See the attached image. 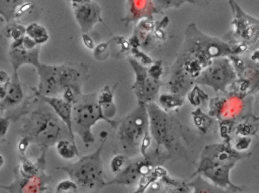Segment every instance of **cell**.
I'll list each match as a JSON object with an SVG mask.
<instances>
[{"mask_svg":"<svg viewBox=\"0 0 259 193\" xmlns=\"http://www.w3.org/2000/svg\"><path fill=\"white\" fill-rule=\"evenodd\" d=\"M35 99L36 106L24 114L25 117L20 133L30 144L34 143L40 146L45 153L48 148L54 146L62 139L66 127L49 105Z\"/></svg>","mask_w":259,"mask_h":193,"instance_id":"obj_1","label":"cell"},{"mask_svg":"<svg viewBox=\"0 0 259 193\" xmlns=\"http://www.w3.org/2000/svg\"><path fill=\"white\" fill-rule=\"evenodd\" d=\"M117 138L123 154L128 158L148 154L151 143L149 132V118L146 105L138 103L137 106L119 121Z\"/></svg>","mask_w":259,"mask_h":193,"instance_id":"obj_2","label":"cell"},{"mask_svg":"<svg viewBox=\"0 0 259 193\" xmlns=\"http://www.w3.org/2000/svg\"><path fill=\"white\" fill-rule=\"evenodd\" d=\"M36 69L39 82L37 88H32L34 93L45 96H60L65 89L82 90L84 75L78 68L40 62Z\"/></svg>","mask_w":259,"mask_h":193,"instance_id":"obj_3","label":"cell"},{"mask_svg":"<svg viewBox=\"0 0 259 193\" xmlns=\"http://www.w3.org/2000/svg\"><path fill=\"white\" fill-rule=\"evenodd\" d=\"M101 140V144L92 153L81 157L75 163L60 167L78 188L93 190L106 187L102 152L107 138Z\"/></svg>","mask_w":259,"mask_h":193,"instance_id":"obj_4","label":"cell"},{"mask_svg":"<svg viewBox=\"0 0 259 193\" xmlns=\"http://www.w3.org/2000/svg\"><path fill=\"white\" fill-rule=\"evenodd\" d=\"M149 118V132L151 138L156 142L155 149L160 150L163 147L166 149L169 156L172 154L180 152L183 146L180 140V127L177 120L163 111L154 102L146 105Z\"/></svg>","mask_w":259,"mask_h":193,"instance_id":"obj_5","label":"cell"},{"mask_svg":"<svg viewBox=\"0 0 259 193\" xmlns=\"http://www.w3.org/2000/svg\"><path fill=\"white\" fill-rule=\"evenodd\" d=\"M108 123L112 128H117L119 121L110 120L103 114L97 102V95H83L73 105L72 110V130L81 139L85 146L94 143L95 137L92 133L94 126L101 121Z\"/></svg>","mask_w":259,"mask_h":193,"instance_id":"obj_6","label":"cell"},{"mask_svg":"<svg viewBox=\"0 0 259 193\" xmlns=\"http://www.w3.org/2000/svg\"><path fill=\"white\" fill-rule=\"evenodd\" d=\"M233 52L229 45L214 37L206 35L191 24L186 30L184 52L182 56L196 61L203 68L217 57L227 56Z\"/></svg>","mask_w":259,"mask_h":193,"instance_id":"obj_7","label":"cell"},{"mask_svg":"<svg viewBox=\"0 0 259 193\" xmlns=\"http://www.w3.org/2000/svg\"><path fill=\"white\" fill-rule=\"evenodd\" d=\"M236 69L227 56L213 58L201 71L195 84L206 86L213 89L215 93H225L227 87L236 81Z\"/></svg>","mask_w":259,"mask_h":193,"instance_id":"obj_8","label":"cell"},{"mask_svg":"<svg viewBox=\"0 0 259 193\" xmlns=\"http://www.w3.org/2000/svg\"><path fill=\"white\" fill-rule=\"evenodd\" d=\"M169 155L162 153L161 150L155 149L154 152H148L143 158L127 164L125 168L111 180L106 182L105 186L109 185H132L138 182L142 176L149 173L156 166L161 165L168 158Z\"/></svg>","mask_w":259,"mask_h":193,"instance_id":"obj_9","label":"cell"},{"mask_svg":"<svg viewBox=\"0 0 259 193\" xmlns=\"http://www.w3.org/2000/svg\"><path fill=\"white\" fill-rule=\"evenodd\" d=\"M251 154L235 150L230 143H213L204 146L200 156L199 165L192 175L201 174L202 172L224 164H236L242 158H248Z\"/></svg>","mask_w":259,"mask_h":193,"instance_id":"obj_10","label":"cell"},{"mask_svg":"<svg viewBox=\"0 0 259 193\" xmlns=\"http://www.w3.org/2000/svg\"><path fill=\"white\" fill-rule=\"evenodd\" d=\"M130 66L134 72L135 81L132 90L134 92L138 103L148 105L154 102L159 96L161 83L151 76L148 68L137 60L130 59Z\"/></svg>","mask_w":259,"mask_h":193,"instance_id":"obj_11","label":"cell"},{"mask_svg":"<svg viewBox=\"0 0 259 193\" xmlns=\"http://www.w3.org/2000/svg\"><path fill=\"white\" fill-rule=\"evenodd\" d=\"M74 17L82 34H89L95 25L102 22V10L94 0H84L79 4H72Z\"/></svg>","mask_w":259,"mask_h":193,"instance_id":"obj_12","label":"cell"},{"mask_svg":"<svg viewBox=\"0 0 259 193\" xmlns=\"http://www.w3.org/2000/svg\"><path fill=\"white\" fill-rule=\"evenodd\" d=\"M40 51L41 46L32 49H28L22 44V40L11 43L9 50V58L13 72H19L20 68L24 66H32L37 68L40 63Z\"/></svg>","mask_w":259,"mask_h":193,"instance_id":"obj_13","label":"cell"},{"mask_svg":"<svg viewBox=\"0 0 259 193\" xmlns=\"http://www.w3.org/2000/svg\"><path fill=\"white\" fill-rule=\"evenodd\" d=\"M15 173L14 181L7 185L6 190L9 193H45L46 191L50 177L45 174V171L31 177H24L17 170Z\"/></svg>","mask_w":259,"mask_h":193,"instance_id":"obj_14","label":"cell"},{"mask_svg":"<svg viewBox=\"0 0 259 193\" xmlns=\"http://www.w3.org/2000/svg\"><path fill=\"white\" fill-rule=\"evenodd\" d=\"M34 96L51 107L60 120L64 123L69 132V137L75 143V134L72 130V110L73 105L60 96H45L34 93Z\"/></svg>","mask_w":259,"mask_h":193,"instance_id":"obj_15","label":"cell"},{"mask_svg":"<svg viewBox=\"0 0 259 193\" xmlns=\"http://www.w3.org/2000/svg\"><path fill=\"white\" fill-rule=\"evenodd\" d=\"M236 164L234 163H231V164L218 166L213 168L208 169L199 175L204 176V178H206L209 182L226 191L230 190V191L234 193L242 191V188L233 184L230 179V172Z\"/></svg>","mask_w":259,"mask_h":193,"instance_id":"obj_16","label":"cell"},{"mask_svg":"<svg viewBox=\"0 0 259 193\" xmlns=\"http://www.w3.org/2000/svg\"><path fill=\"white\" fill-rule=\"evenodd\" d=\"M25 93L21 84L19 72H13L11 81L7 87V95L0 102V113L13 109L25 100Z\"/></svg>","mask_w":259,"mask_h":193,"instance_id":"obj_17","label":"cell"},{"mask_svg":"<svg viewBox=\"0 0 259 193\" xmlns=\"http://www.w3.org/2000/svg\"><path fill=\"white\" fill-rule=\"evenodd\" d=\"M195 84V79L178 66H174L172 76L168 83L169 93L185 98Z\"/></svg>","mask_w":259,"mask_h":193,"instance_id":"obj_18","label":"cell"},{"mask_svg":"<svg viewBox=\"0 0 259 193\" xmlns=\"http://www.w3.org/2000/svg\"><path fill=\"white\" fill-rule=\"evenodd\" d=\"M155 13L151 0H128L127 19L136 21L142 18H149Z\"/></svg>","mask_w":259,"mask_h":193,"instance_id":"obj_19","label":"cell"},{"mask_svg":"<svg viewBox=\"0 0 259 193\" xmlns=\"http://www.w3.org/2000/svg\"><path fill=\"white\" fill-rule=\"evenodd\" d=\"M97 102L102 110L103 114L106 118L113 120L116 114V106L114 102V90L110 86H106L97 95Z\"/></svg>","mask_w":259,"mask_h":193,"instance_id":"obj_20","label":"cell"},{"mask_svg":"<svg viewBox=\"0 0 259 193\" xmlns=\"http://www.w3.org/2000/svg\"><path fill=\"white\" fill-rule=\"evenodd\" d=\"M168 173L167 170L163 166L157 165L148 174L142 176L138 181V187L133 193H145L146 190L164 175Z\"/></svg>","mask_w":259,"mask_h":193,"instance_id":"obj_21","label":"cell"},{"mask_svg":"<svg viewBox=\"0 0 259 193\" xmlns=\"http://www.w3.org/2000/svg\"><path fill=\"white\" fill-rule=\"evenodd\" d=\"M236 135L239 137H251L255 135L258 131V118L254 116L242 117L240 121L233 127Z\"/></svg>","mask_w":259,"mask_h":193,"instance_id":"obj_22","label":"cell"},{"mask_svg":"<svg viewBox=\"0 0 259 193\" xmlns=\"http://www.w3.org/2000/svg\"><path fill=\"white\" fill-rule=\"evenodd\" d=\"M25 36L40 46L48 43L50 40L49 32L47 28L37 22H32L25 27Z\"/></svg>","mask_w":259,"mask_h":193,"instance_id":"obj_23","label":"cell"},{"mask_svg":"<svg viewBox=\"0 0 259 193\" xmlns=\"http://www.w3.org/2000/svg\"><path fill=\"white\" fill-rule=\"evenodd\" d=\"M56 150L60 158L69 161L79 156V150L76 143L68 139L62 138L55 143Z\"/></svg>","mask_w":259,"mask_h":193,"instance_id":"obj_24","label":"cell"},{"mask_svg":"<svg viewBox=\"0 0 259 193\" xmlns=\"http://www.w3.org/2000/svg\"><path fill=\"white\" fill-rule=\"evenodd\" d=\"M188 185L192 188L191 193H227L226 190L216 186L199 174L193 180L188 182Z\"/></svg>","mask_w":259,"mask_h":193,"instance_id":"obj_25","label":"cell"},{"mask_svg":"<svg viewBox=\"0 0 259 193\" xmlns=\"http://www.w3.org/2000/svg\"><path fill=\"white\" fill-rule=\"evenodd\" d=\"M24 0H0V19L7 24L16 21V11Z\"/></svg>","mask_w":259,"mask_h":193,"instance_id":"obj_26","label":"cell"},{"mask_svg":"<svg viewBox=\"0 0 259 193\" xmlns=\"http://www.w3.org/2000/svg\"><path fill=\"white\" fill-rule=\"evenodd\" d=\"M192 117L195 127L202 134H206L208 132L214 121L211 116L203 112L201 108H197L192 112Z\"/></svg>","mask_w":259,"mask_h":193,"instance_id":"obj_27","label":"cell"},{"mask_svg":"<svg viewBox=\"0 0 259 193\" xmlns=\"http://www.w3.org/2000/svg\"><path fill=\"white\" fill-rule=\"evenodd\" d=\"M158 101L159 106L166 112L177 109L184 104V98L171 93L160 95Z\"/></svg>","mask_w":259,"mask_h":193,"instance_id":"obj_28","label":"cell"},{"mask_svg":"<svg viewBox=\"0 0 259 193\" xmlns=\"http://www.w3.org/2000/svg\"><path fill=\"white\" fill-rule=\"evenodd\" d=\"M40 164L33 162L31 159L24 157L22 159L20 165L18 167L17 171L19 172L21 176L24 177H31V176H37L39 173H41L44 170L40 169Z\"/></svg>","mask_w":259,"mask_h":193,"instance_id":"obj_29","label":"cell"},{"mask_svg":"<svg viewBox=\"0 0 259 193\" xmlns=\"http://www.w3.org/2000/svg\"><path fill=\"white\" fill-rule=\"evenodd\" d=\"M155 13L177 9L186 4H195V0H151Z\"/></svg>","mask_w":259,"mask_h":193,"instance_id":"obj_30","label":"cell"},{"mask_svg":"<svg viewBox=\"0 0 259 193\" xmlns=\"http://www.w3.org/2000/svg\"><path fill=\"white\" fill-rule=\"evenodd\" d=\"M186 96L189 103L194 107L200 106L209 99L208 95L204 93L198 84H195Z\"/></svg>","mask_w":259,"mask_h":193,"instance_id":"obj_31","label":"cell"},{"mask_svg":"<svg viewBox=\"0 0 259 193\" xmlns=\"http://www.w3.org/2000/svg\"><path fill=\"white\" fill-rule=\"evenodd\" d=\"M5 34L8 38L11 40V43L19 42L22 40L25 36V27L21 24L15 22L7 24Z\"/></svg>","mask_w":259,"mask_h":193,"instance_id":"obj_32","label":"cell"},{"mask_svg":"<svg viewBox=\"0 0 259 193\" xmlns=\"http://www.w3.org/2000/svg\"><path fill=\"white\" fill-rule=\"evenodd\" d=\"M128 158L124 154L115 155L110 161V170L113 173H120L128 164Z\"/></svg>","mask_w":259,"mask_h":193,"instance_id":"obj_33","label":"cell"},{"mask_svg":"<svg viewBox=\"0 0 259 193\" xmlns=\"http://www.w3.org/2000/svg\"><path fill=\"white\" fill-rule=\"evenodd\" d=\"M78 186L72 179L60 181L56 187V193H77Z\"/></svg>","mask_w":259,"mask_h":193,"instance_id":"obj_34","label":"cell"},{"mask_svg":"<svg viewBox=\"0 0 259 193\" xmlns=\"http://www.w3.org/2000/svg\"><path fill=\"white\" fill-rule=\"evenodd\" d=\"M251 143H252V140L251 137H239L235 140L233 148L237 152H246L249 149Z\"/></svg>","mask_w":259,"mask_h":193,"instance_id":"obj_35","label":"cell"},{"mask_svg":"<svg viewBox=\"0 0 259 193\" xmlns=\"http://www.w3.org/2000/svg\"><path fill=\"white\" fill-rule=\"evenodd\" d=\"M35 6L34 2H24L23 4H21L16 11V15H15L16 20L32 11Z\"/></svg>","mask_w":259,"mask_h":193,"instance_id":"obj_36","label":"cell"},{"mask_svg":"<svg viewBox=\"0 0 259 193\" xmlns=\"http://www.w3.org/2000/svg\"><path fill=\"white\" fill-rule=\"evenodd\" d=\"M10 125V118L7 117H0V142L4 140L8 133Z\"/></svg>","mask_w":259,"mask_h":193,"instance_id":"obj_37","label":"cell"},{"mask_svg":"<svg viewBox=\"0 0 259 193\" xmlns=\"http://www.w3.org/2000/svg\"><path fill=\"white\" fill-rule=\"evenodd\" d=\"M192 188L188 185V182H183L178 186L174 187L166 193H191Z\"/></svg>","mask_w":259,"mask_h":193,"instance_id":"obj_38","label":"cell"},{"mask_svg":"<svg viewBox=\"0 0 259 193\" xmlns=\"http://www.w3.org/2000/svg\"><path fill=\"white\" fill-rule=\"evenodd\" d=\"M11 81V76L5 70L0 69V85L8 86Z\"/></svg>","mask_w":259,"mask_h":193,"instance_id":"obj_39","label":"cell"},{"mask_svg":"<svg viewBox=\"0 0 259 193\" xmlns=\"http://www.w3.org/2000/svg\"><path fill=\"white\" fill-rule=\"evenodd\" d=\"M83 43H84V46L88 48L89 49H95V45H94L93 40L89 37L88 34H82V37H81Z\"/></svg>","mask_w":259,"mask_h":193,"instance_id":"obj_40","label":"cell"},{"mask_svg":"<svg viewBox=\"0 0 259 193\" xmlns=\"http://www.w3.org/2000/svg\"><path fill=\"white\" fill-rule=\"evenodd\" d=\"M7 87L8 86L0 85V102L5 98L7 95Z\"/></svg>","mask_w":259,"mask_h":193,"instance_id":"obj_41","label":"cell"},{"mask_svg":"<svg viewBox=\"0 0 259 193\" xmlns=\"http://www.w3.org/2000/svg\"><path fill=\"white\" fill-rule=\"evenodd\" d=\"M5 158H4V157L0 154V169L2 168V167L5 165Z\"/></svg>","mask_w":259,"mask_h":193,"instance_id":"obj_42","label":"cell"},{"mask_svg":"<svg viewBox=\"0 0 259 193\" xmlns=\"http://www.w3.org/2000/svg\"><path fill=\"white\" fill-rule=\"evenodd\" d=\"M7 185H2V184H0V189H4L7 190Z\"/></svg>","mask_w":259,"mask_h":193,"instance_id":"obj_43","label":"cell"},{"mask_svg":"<svg viewBox=\"0 0 259 193\" xmlns=\"http://www.w3.org/2000/svg\"><path fill=\"white\" fill-rule=\"evenodd\" d=\"M95 193H97V192H95Z\"/></svg>","mask_w":259,"mask_h":193,"instance_id":"obj_44","label":"cell"}]
</instances>
